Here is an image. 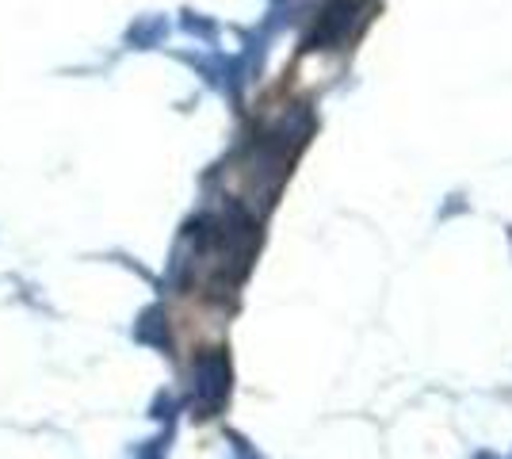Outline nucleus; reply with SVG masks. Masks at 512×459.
Returning a JSON list of instances; mask_svg holds the SVG:
<instances>
[{
    "instance_id": "1",
    "label": "nucleus",
    "mask_w": 512,
    "mask_h": 459,
    "mask_svg": "<svg viewBox=\"0 0 512 459\" xmlns=\"http://www.w3.org/2000/svg\"><path fill=\"white\" fill-rule=\"evenodd\" d=\"M230 394V368L222 356H207L199 364V387H195V402H199V417H211Z\"/></svg>"
},
{
    "instance_id": "2",
    "label": "nucleus",
    "mask_w": 512,
    "mask_h": 459,
    "mask_svg": "<svg viewBox=\"0 0 512 459\" xmlns=\"http://www.w3.org/2000/svg\"><path fill=\"white\" fill-rule=\"evenodd\" d=\"M237 459H260V456H256V452H249V448L237 440Z\"/></svg>"
},
{
    "instance_id": "3",
    "label": "nucleus",
    "mask_w": 512,
    "mask_h": 459,
    "mask_svg": "<svg viewBox=\"0 0 512 459\" xmlns=\"http://www.w3.org/2000/svg\"><path fill=\"white\" fill-rule=\"evenodd\" d=\"M474 459H501V456H493V452H478Z\"/></svg>"
}]
</instances>
